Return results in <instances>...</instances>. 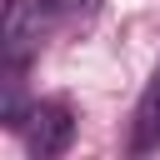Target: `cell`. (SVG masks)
Wrapping results in <instances>:
<instances>
[{
  "label": "cell",
  "instance_id": "6da1fadb",
  "mask_svg": "<svg viewBox=\"0 0 160 160\" xmlns=\"http://www.w3.org/2000/svg\"><path fill=\"white\" fill-rule=\"evenodd\" d=\"M55 5L50 0H10L5 5V25H0V55H5V70H25L30 55L40 50V40L50 35L55 25Z\"/></svg>",
  "mask_w": 160,
  "mask_h": 160
},
{
  "label": "cell",
  "instance_id": "7a4b0ae2",
  "mask_svg": "<svg viewBox=\"0 0 160 160\" xmlns=\"http://www.w3.org/2000/svg\"><path fill=\"white\" fill-rule=\"evenodd\" d=\"M20 130H25V150L35 160H55L75 140V110L65 100H40V105H30V115H25Z\"/></svg>",
  "mask_w": 160,
  "mask_h": 160
},
{
  "label": "cell",
  "instance_id": "3957f363",
  "mask_svg": "<svg viewBox=\"0 0 160 160\" xmlns=\"http://www.w3.org/2000/svg\"><path fill=\"white\" fill-rule=\"evenodd\" d=\"M150 150H160V75L140 90L130 115V155H150Z\"/></svg>",
  "mask_w": 160,
  "mask_h": 160
},
{
  "label": "cell",
  "instance_id": "277c9868",
  "mask_svg": "<svg viewBox=\"0 0 160 160\" xmlns=\"http://www.w3.org/2000/svg\"><path fill=\"white\" fill-rule=\"evenodd\" d=\"M60 20H95L100 15V0H50Z\"/></svg>",
  "mask_w": 160,
  "mask_h": 160
}]
</instances>
